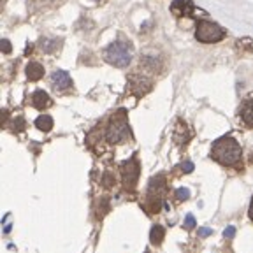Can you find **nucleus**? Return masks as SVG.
I'll list each match as a JSON object with an SVG mask.
<instances>
[{
	"label": "nucleus",
	"instance_id": "f257e3e1",
	"mask_svg": "<svg viewBox=\"0 0 253 253\" xmlns=\"http://www.w3.org/2000/svg\"><path fill=\"white\" fill-rule=\"evenodd\" d=\"M243 157V151L239 142L236 141L234 137H220L218 141H214L213 148H211V158L216 160L218 164L227 167H236L239 166Z\"/></svg>",
	"mask_w": 253,
	"mask_h": 253
},
{
	"label": "nucleus",
	"instance_id": "f03ea898",
	"mask_svg": "<svg viewBox=\"0 0 253 253\" xmlns=\"http://www.w3.org/2000/svg\"><path fill=\"white\" fill-rule=\"evenodd\" d=\"M128 137H130V126L126 120V111L120 109L109 120V125L106 128V139L111 144H118V142L126 141Z\"/></svg>",
	"mask_w": 253,
	"mask_h": 253
},
{
	"label": "nucleus",
	"instance_id": "7ed1b4c3",
	"mask_svg": "<svg viewBox=\"0 0 253 253\" xmlns=\"http://www.w3.org/2000/svg\"><path fill=\"white\" fill-rule=\"evenodd\" d=\"M227 32L220 27V25L213 23V21L208 20H199L197 28H195V39L201 41L204 44H213L220 42V41L225 39Z\"/></svg>",
	"mask_w": 253,
	"mask_h": 253
},
{
	"label": "nucleus",
	"instance_id": "20e7f679",
	"mask_svg": "<svg viewBox=\"0 0 253 253\" xmlns=\"http://www.w3.org/2000/svg\"><path fill=\"white\" fill-rule=\"evenodd\" d=\"M104 56H106V60L111 65H115V67H120V69L126 67V65L132 62L130 47H128V44L122 42V41H115L113 44H109L106 53H104Z\"/></svg>",
	"mask_w": 253,
	"mask_h": 253
},
{
	"label": "nucleus",
	"instance_id": "39448f33",
	"mask_svg": "<svg viewBox=\"0 0 253 253\" xmlns=\"http://www.w3.org/2000/svg\"><path fill=\"white\" fill-rule=\"evenodd\" d=\"M139 162L137 158L132 157L128 158L126 162L122 164V176H123V185H125L126 190H134L135 185H137V179H139Z\"/></svg>",
	"mask_w": 253,
	"mask_h": 253
},
{
	"label": "nucleus",
	"instance_id": "423d86ee",
	"mask_svg": "<svg viewBox=\"0 0 253 253\" xmlns=\"http://www.w3.org/2000/svg\"><path fill=\"white\" fill-rule=\"evenodd\" d=\"M170 12L176 18H192L197 14V7L192 0H174L170 5Z\"/></svg>",
	"mask_w": 253,
	"mask_h": 253
},
{
	"label": "nucleus",
	"instance_id": "0eeeda50",
	"mask_svg": "<svg viewBox=\"0 0 253 253\" xmlns=\"http://www.w3.org/2000/svg\"><path fill=\"white\" fill-rule=\"evenodd\" d=\"M51 84L56 91H65L72 88V79L65 71H55L51 74Z\"/></svg>",
	"mask_w": 253,
	"mask_h": 253
},
{
	"label": "nucleus",
	"instance_id": "6e6552de",
	"mask_svg": "<svg viewBox=\"0 0 253 253\" xmlns=\"http://www.w3.org/2000/svg\"><path fill=\"white\" fill-rule=\"evenodd\" d=\"M166 192V176L160 174L157 178L150 181V188H148V197H158L162 199V194Z\"/></svg>",
	"mask_w": 253,
	"mask_h": 253
},
{
	"label": "nucleus",
	"instance_id": "1a4fd4ad",
	"mask_svg": "<svg viewBox=\"0 0 253 253\" xmlns=\"http://www.w3.org/2000/svg\"><path fill=\"white\" fill-rule=\"evenodd\" d=\"M239 116H241V122L248 128H253V95L243 102L241 109H239Z\"/></svg>",
	"mask_w": 253,
	"mask_h": 253
},
{
	"label": "nucleus",
	"instance_id": "9d476101",
	"mask_svg": "<svg viewBox=\"0 0 253 253\" xmlns=\"http://www.w3.org/2000/svg\"><path fill=\"white\" fill-rule=\"evenodd\" d=\"M30 102H32V106L37 107V109H44V107L51 106V99H49V95H47L44 90L34 91L30 97Z\"/></svg>",
	"mask_w": 253,
	"mask_h": 253
},
{
	"label": "nucleus",
	"instance_id": "9b49d317",
	"mask_svg": "<svg viewBox=\"0 0 253 253\" xmlns=\"http://www.w3.org/2000/svg\"><path fill=\"white\" fill-rule=\"evenodd\" d=\"M27 76L30 81H39L44 76V67L39 62H30L27 65Z\"/></svg>",
	"mask_w": 253,
	"mask_h": 253
},
{
	"label": "nucleus",
	"instance_id": "f8f14e48",
	"mask_svg": "<svg viewBox=\"0 0 253 253\" xmlns=\"http://www.w3.org/2000/svg\"><path fill=\"white\" fill-rule=\"evenodd\" d=\"M164 237H166V229L162 225H153L151 227V232H150V241L151 245L155 246H160L164 241Z\"/></svg>",
	"mask_w": 253,
	"mask_h": 253
},
{
	"label": "nucleus",
	"instance_id": "ddd939ff",
	"mask_svg": "<svg viewBox=\"0 0 253 253\" xmlns=\"http://www.w3.org/2000/svg\"><path fill=\"white\" fill-rule=\"evenodd\" d=\"M36 126L42 132H49L53 128V118L49 115H42L36 120Z\"/></svg>",
	"mask_w": 253,
	"mask_h": 253
},
{
	"label": "nucleus",
	"instance_id": "4468645a",
	"mask_svg": "<svg viewBox=\"0 0 253 253\" xmlns=\"http://www.w3.org/2000/svg\"><path fill=\"white\" fill-rule=\"evenodd\" d=\"M41 44H42V51L44 53H53L58 47V44H60V41H56V39H42L41 41Z\"/></svg>",
	"mask_w": 253,
	"mask_h": 253
},
{
	"label": "nucleus",
	"instance_id": "2eb2a0df",
	"mask_svg": "<svg viewBox=\"0 0 253 253\" xmlns=\"http://www.w3.org/2000/svg\"><path fill=\"white\" fill-rule=\"evenodd\" d=\"M174 195H176V199H178V201H186V199L190 197V192L186 188H178Z\"/></svg>",
	"mask_w": 253,
	"mask_h": 253
},
{
	"label": "nucleus",
	"instance_id": "dca6fc26",
	"mask_svg": "<svg viewBox=\"0 0 253 253\" xmlns=\"http://www.w3.org/2000/svg\"><path fill=\"white\" fill-rule=\"evenodd\" d=\"M23 128H25V120L21 118V116H18V118H16V122H14V130L21 132Z\"/></svg>",
	"mask_w": 253,
	"mask_h": 253
},
{
	"label": "nucleus",
	"instance_id": "f3484780",
	"mask_svg": "<svg viewBox=\"0 0 253 253\" xmlns=\"http://www.w3.org/2000/svg\"><path fill=\"white\" fill-rule=\"evenodd\" d=\"M194 227H195V218L192 216V214H188V216H186V220H185V229L192 230Z\"/></svg>",
	"mask_w": 253,
	"mask_h": 253
},
{
	"label": "nucleus",
	"instance_id": "a211bd4d",
	"mask_svg": "<svg viewBox=\"0 0 253 253\" xmlns=\"http://www.w3.org/2000/svg\"><path fill=\"white\" fill-rule=\"evenodd\" d=\"M223 236H225L227 239H232V237L236 236V229H234V227H229V229H225V232H223Z\"/></svg>",
	"mask_w": 253,
	"mask_h": 253
},
{
	"label": "nucleus",
	"instance_id": "6ab92c4d",
	"mask_svg": "<svg viewBox=\"0 0 253 253\" xmlns=\"http://www.w3.org/2000/svg\"><path fill=\"white\" fill-rule=\"evenodd\" d=\"M113 183H115V179L111 178V174H106V176H104V185H106L107 188H111V186H113Z\"/></svg>",
	"mask_w": 253,
	"mask_h": 253
},
{
	"label": "nucleus",
	"instance_id": "aec40b11",
	"mask_svg": "<svg viewBox=\"0 0 253 253\" xmlns=\"http://www.w3.org/2000/svg\"><path fill=\"white\" fill-rule=\"evenodd\" d=\"M181 169H183V172H192V170H194V164H192V162H185L181 166Z\"/></svg>",
	"mask_w": 253,
	"mask_h": 253
},
{
	"label": "nucleus",
	"instance_id": "412c9836",
	"mask_svg": "<svg viewBox=\"0 0 253 253\" xmlns=\"http://www.w3.org/2000/svg\"><path fill=\"white\" fill-rule=\"evenodd\" d=\"M2 49H4V53H11V42L7 39L2 41Z\"/></svg>",
	"mask_w": 253,
	"mask_h": 253
},
{
	"label": "nucleus",
	"instance_id": "4be33fe9",
	"mask_svg": "<svg viewBox=\"0 0 253 253\" xmlns=\"http://www.w3.org/2000/svg\"><path fill=\"white\" fill-rule=\"evenodd\" d=\"M211 234H213V230L211 229H199V236H202V237L211 236Z\"/></svg>",
	"mask_w": 253,
	"mask_h": 253
},
{
	"label": "nucleus",
	"instance_id": "5701e85b",
	"mask_svg": "<svg viewBox=\"0 0 253 253\" xmlns=\"http://www.w3.org/2000/svg\"><path fill=\"white\" fill-rule=\"evenodd\" d=\"M248 214H250V218L253 220V197H252V202H250V210H248Z\"/></svg>",
	"mask_w": 253,
	"mask_h": 253
},
{
	"label": "nucleus",
	"instance_id": "b1692460",
	"mask_svg": "<svg viewBox=\"0 0 253 253\" xmlns=\"http://www.w3.org/2000/svg\"><path fill=\"white\" fill-rule=\"evenodd\" d=\"M144 253H151V252H150V250H146V252H144Z\"/></svg>",
	"mask_w": 253,
	"mask_h": 253
},
{
	"label": "nucleus",
	"instance_id": "393cba45",
	"mask_svg": "<svg viewBox=\"0 0 253 253\" xmlns=\"http://www.w3.org/2000/svg\"><path fill=\"white\" fill-rule=\"evenodd\" d=\"M95 2H100V0H95Z\"/></svg>",
	"mask_w": 253,
	"mask_h": 253
}]
</instances>
